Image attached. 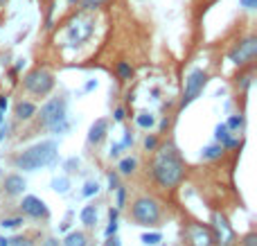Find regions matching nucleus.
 I'll list each match as a JSON object with an SVG mask.
<instances>
[{"mask_svg":"<svg viewBox=\"0 0 257 246\" xmlns=\"http://www.w3.org/2000/svg\"><path fill=\"white\" fill-rule=\"evenodd\" d=\"M183 161L178 156V152L169 145L163 147L154 163V179L160 188H176L183 179Z\"/></svg>","mask_w":257,"mask_h":246,"instance_id":"nucleus-1","label":"nucleus"},{"mask_svg":"<svg viewBox=\"0 0 257 246\" xmlns=\"http://www.w3.org/2000/svg\"><path fill=\"white\" fill-rule=\"evenodd\" d=\"M57 158V143L54 140H43L32 147H27L21 156L16 158V167L25 172H36L45 165H52Z\"/></svg>","mask_w":257,"mask_h":246,"instance_id":"nucleus-2","label":"nucleus"},{"mask_svg":"<svg viewBox=\"0 0 257 246\" xmlns=\"http://www.w3.org/2000/svg\"><path fill=\"white\" fill-rule=\"evenodd\" d=\"M41 125L50 127L59 134V131H66L68 125H66V102L59 97L50 99L41 106Z\"/></svg>","mask_w":257,"mask_h":246,"instance_id":"nucleus-3","label":"nucleus"},{"mask_svg":"<svg viewBox=\"0 0 257 246\" xmlns=\"http://www.w3.org/2000/svg\"><path fill=\"white\" fill-rule=\"evenodd\" d=\"M131 217L138 226H156L160 221V206L156 199L140 197L131 208Z\"/></svg>","mask_w":257,"mask_h":246,"instance_id":"nucleus-4","label":"nucleus"},{"mask_svg":"<svg viewBox=\"0 0 257 246\" xmlns=\"http://www.w3.org/2000/svg\"><path fill=\"white\" fill-rule=\"evenodd\" d=\"M23 86H25L32 95L43 97V95H48L50 90L54 88V77L50 75L45 68H36V70H32L30 75L23 79Z\"/></svg>","mask_w":257,"mask_h":246,"instance_id":"nucleus-5","label":"nucleus"},{"mask_svg":"<svg viewBox=\"0 0 257 246\" xmlns=\"http://www.w3.org/2000/svg\"><path fill=\"white\" fill-rule=\"evenodd\" d=\"M208 72L201 70V68H196V70H192L190 75H187L185 79V90H183V97H181V108H185L187 104L192 102V99H196L201 95V90L205 88V84H208Z\"/></svg>","mask_w":257,"mask_h":246,"instance_id":"nucleus-6","label":"nucleus"},{"mask_svg":"<svg viewBox=\"0 0 257 246\" xmlns=\"http://www.w3.org/2000/svg\"><path fill=\"white\" fill-rule=\"evenodd\" d=\"M212 228H214V242L219 246H235L237 235L232 230V226L228 224V219L223 215H214L212 217Z\"/></svg>","mask_w":257,"mask_h":246,"instance_id":"nucleus-7","label":"nucleus"},{"mask_svg":"<svg viewBox=\"0 0 257 246\" xmlns=\"http://www.w3.org/2000/svg\"><path fill=\"white\" fill-rule=\"evenodd\" d=\"M255 54H257V39L250 36V39H246L244 43H239V48H237L235 52H230V59L237 63V66H241V63L250 61Z\"/></svg>","mask_w":257,"mask_h":246,"instance_id":"nucleus-8","label":"nucleus"},{"mask_svg":"<svg viewBox=\"0 0 257 246\" xmlns=\"http://www.w3.org/2000/svg\"><path fill=\"white\" fill-rule=\"evenodd\" d=\"M21 210L25 212L27 217H34V219H41V217H48V208H45V203L41 201L39 197H25L21 203Z\"/></svg>","mask_w":257,"mask_h":246,"instance_id":"nucleus-9","label":"nucleus"},{"mask_svg":"<svg viewBox=\"0 0 257 246\" xmlns=\"http://www.w3.org/2000/svg\"><path fill=\"white\" fill-rule=\"evenodd\" d=\"M187 237H190L192 246H212L214 244L212 230L203 228V226H190V230H187Z\"/></svg>","mask_w":257,"mask_h":246,"instance_id":"nucleus-10","label":"nucleus"},{"mask_svg":"<svg viewBox=\"0 0 257 246\" xmlns=\"http://www.w3.org/2000/svg\"><path fill=\"white\" fill-rule=\"evenodd\" d=\"M106 131H108V122L104 120V117L95 120L93 127H90V131H88V143L90 145H99L104 138H106Z\"/></svg>","mask_w":257,"mask_h":246,"instance_id":"nucleus-11","label":"nucleus"},{"mask_svg":"<svg viewBox=\"0 0 257 246\" xmlns=\"http://www.w3.org/2000/svg\"><path fill=\"white\" fill-rule=\"evenodd\" d=\"M25 185L27 183L21 174H9L7 179H5V192H7L9 197H16V194H23Z\"/></svg>","mask_w":257,"mask_h":246,"instance_id":"nucleus-12","label":"nucleus"},{"mask_svg":"<svg viewBox=\"0 0 257 246\" xmlns=\"http://www.w3.org/2000/svg\"><path fill=\"white\" fill-rule=\"evenodd\" d=\"M214 136H217V140L221 143L223 149H232V147H237V145H239L235 138H230V134H228V127H226V125H219L217 129H214Z\"/></svg>","mask_w":257,"mask_h":246,"instance_id":"nucleus-13","label":"nucleus"},{"mask_svg":"<svg viewBox=\"0 0 257 246\" xmlns=\"http://www.w3.org/2000/svg\"><path fill=\"white\" fill-rule=\"evenodd\" d=\"M14 113H16L18 120H30V117L36 113V106L32 102H27V99H25V102L21 99V102L16 104V108H14Z\"/></svg>","mask_w":257,"mask_h":246,"instance_id":"nucleus-14","label":"nucleus"},{"mask_svg":"<svg viewBox=\"0 0 257 246\" xmlns=\"http://www.w3.org/2000/svg\"><path fill=\"white\" fill-rule=\"evenodd\" d=\"M81 224L84 226H95L97 224V208L95 206H86L81 210Z\"/></svg>","mask_w":257,"mask_h":246,"instance_id":"nucleus-15","label":"nucleus"},{"mask_svg":"<svg viewBox=\"0 0 257 246\" xmlns=\"http://www.w3.org/2000/svg\"><path fill=\"white\" fill-rule=\"evenodd\" d=\"M223 152H226V149H223L221 145H210V147H205L203 152H201V158H203V161H214V158H221Z\"/></svg>","mask_w":257,"mask_h":246,"instance_id":"nucleus-16","label":"nucleus"},{"mask_svg":"<svg viewBox=\"0 0 257 246\" xmlns=\"http://www.w3.org/2000/svg\"><path fill=\"white\" fill-rule=\"evenodd\" d=\"M86 235L84 233H77V230H72V233L66 235V239H63V246H86Z\"/></svg>","mask_w":257,"mask_h":246,"instance_id":"nucleus-17","label":"nucleus"},{"mask_svg":"<svg viewBox=\"0 0 257 246\" xmlns=\"http://www.w3.org/2000/svg\"><path fill=\"white\" fill-rule=\"evenodd\" d=\"M136 165H138L136 158L126 156V158H122V161H120L117 170H120V174H122V176H128V174H133V172H136Z\"/></svg>","mask_w":257,"mask_h":246,"instance_id":"nucleus-18","label":"nucleus"},{"mask_svg":"<svg viewBox=\"0 0 257 246\" xmlns=\"http://www.w3.org/2000/svg\"><path fill=\"white\" fill-rule=\"evenodd\" d=\"M136 122H138V127H142V129H151L154 122H156V117L151 115V113H140V115L136 117Z\"/></svg>","mask_w":257,"mask_h":246,"instance_id":"nucleus-19","label":"nucleus"},{"mask_svg":"<svg viewBox=\"0 0 257 246\" xmlns=\"http://www.w3.org/2000/svg\"><path fill=\"white\" fill-rule=\"evenodd\" d=\"M115 70H117V77H120V79H124V81H126V79H131V77H133V68L128 66L126 61H120V63H117Z\"/></svg>","mask_w":257,"mask_h":246,"instance_id":"nucleus-20","label":"nucleus"},{"mask_svg":"<svg viewBox=\"0 0 257 246\" xmlns=\"http://www.w3.org/2000/svg\"><path fill=\"white\" fill-rule=\"evenodd\" d=\"M160 239H163V235H160V233H145V235H142V242H145L147 246L158 244Z\"/></svg>","mask_w":257,"mask_h":246,"instance_id":"nucleus-21","label":"nucleus"},{"mask_svg":"<svg viewBox=\"0 0 257 246\" xmlns=\"http://www.w3.org/2000/svg\"><path fill=\"white\" fill-rule=\"evenodd\" d=\"M226 127H228V129H232V131L241 129V127H244V117H241V115H232L230 120L226 122Z\"/></svg>","mask_w":257,"mask_h":246,"instance_id":"nucleus-22","label":"nucleus"},{"mask_svg":"<svg viewBox=\"0 0 257 246\" xmlns=\"http://www.w3.org/2000/svg\"><path fill=\"white\" fill-rule=\"evenodd\" d=\"M97 192H99L97 181H88V183L84 185V197H93V194H97Z\"/></svg>","mask_w":257,"mask_h":246,"instance_id":"nucleus-23","label":"nucleus"},{"mask_svg":"<svg viewBox=\"0 0 257 246\" xmlns=\"http://www.w3.org/2000/svg\"><path fill=\"white\" fill-rule=\"evenodd\" d=\"M68 185H70L68 179H54L52 181V188L57 190V192H68Z\"/></svg>","mask_w":257,"mask_h":246,"instance_id":"nucleus-24","label":"nucleus"},{"mask_svg":"<svg viewBox=\"0 0 257 246\" xmlns=\"http://www.w3.org/2000/svg\"><path fill=\"white\" fill-rule=\"evenodd\" d=\"M23 224V217H12V219H3V228H18Z\"/></svg>","mask_w":257,"mask_h":246,"instance_id":"nucleus-25","label":"nucleus"},{"mask_svg":"<svg viewBox=\"0 0 257 246\" xmlns=\"http://www.w3.org/2000/svg\"><path fill=\"white\" fill-rule=\"evenodd\" d=\"M117 210H120V208H124V201H126V190L122 188V185H117Z\"/></svg>","mask_w":257,"mask_h":246,"instance_id":"nucleus-26","label":"nucleus"},{"mask_svg":"<svg viewBox=\"0 0 257 246\" xmlns=\"http://www.w3.org/2000/svg\"><path fill=\"white\" fill-rule=\"evenodd\" d=\"M9 246H32V244L25 237H14V239H9Z\"/></svg>","mask_w":257,"mask_h":246,"instance_id":"nucleus-27","label":"nucleus"},{"mask_svg":"<svg viewBox=\"0 0 257 246\" xmlns=\"http://www.w3.org/2000/svg\"><path fill=\"white\" fill-rule=\"evenodd\" d=\"M244 246H257V235L255 233H248L244 237Z\"/></svg>","mask_w":257,"mask_h":246,"instance_id":"nucleus-28","label":"nucleus"},{"mask_svg":"<svg viewBox=\"0 0 257 246\" xmlns=\"http://www.w3.org/2000/svg\"><path fill=\"white\" fill-rule=\"evenodd\" d=\"M145 147H147V149H156V147H158V140H156L154 136H149V138L145 140Z\"/></svg>","mask_w":257,"mask_h":246,"instance_id":"nucleus-29","label":"nucleus"},{"mask_svg":"<svg viewBox=\"0 0 257 246\" xmlns=\"http://www.w3.org/2000/svg\"><path fill=\"white\" fill-rule=\"evenodd\" d=\"M108 185H111V190H115L117 185H120V181H117V174H108Z\"/></svg>","mask_w":257,"mask_h":246,"instance_id":"nucleus-30","label":"nucleus"},{"mask_svg":"<svg viewBox=\"0 0 257 246\" xmlns=\"http://www.w3.org/2000/svg\"><path fill=\"white\" fill-rule=\"evenodd\" d=\"M115 233H117V221H111L106 228V237H111V235H115Z\"/></svg>","mask_w":257,"mask_h":246,"instance_id":"nucleus-31","label":"nucleus"},{"mask_svg":"<svg viewBox=\"0 0 257 246\" xmlns=\"http://www.w3.org/2000/svg\"><path fill=\"white\" fill-rule=\"evenodd\" d=\"M239 3H241L244 9H255L257 7V0H239Z\"/></svg>","mask_w":257,"mask_h":246,"instance_id":"nucleus-32","label":"nucleus"},{"mask_svg":"<svg viewBox=\"0 0 257 246\" xmlns=\"http://www.w3.org/2000/svg\"><path fill=\"white\" fill-rule=\"evenodd\" d=\"M102 3H104V0H84V5H86V7H88V9L99 7V5H102Z\"/></svg>","mask_w":257,"mask_h":246,"instance_id":"nucleus-33","label":"nucleus"},{"mask_svg":"<svg viewBox=\"0 0 257 246\" xmlns=\"http://www.w3.org/2000/svg\"><path fill=\"white\" fill-rule=\"evenodd\" d=\"M113 117H115V122H122L124 120V108H115V115Z\"/></svg>","mask_w":257,"mask_h":246,"instance_id":"nucleus-34","label":"nucleus"},{"mask_svg":"<svg viewBox=\"0 0 257 246\" xmlns=\"http://www.w3.org/2000/svg\"><path fill=\"white\" fill-rule=\"evenodd\" d=\"M250 79H253V77H250V75H246V77H241V88H248V86H250Z\"/></svg>","mask_w":257,"mask_h":246,"instance_id":"nucleus-35","label":"nucleus"},{"mask_svg":"<svg viewBox=\"0 0 257 246\" xmlns=\"http://www.w3.org/2000/svg\"><path fill=\"white\" fill-rule=\"evenodd\" d=\"M41 246H59V239H54V237H48V239H45V242L41 244Z\"/></svg>","mask_w":257,"mask_h":246,"instance_id":"nucleus-36","label":"nucleus"},{"mask_svg":"<svg viewBox=\"0 0 257 246\" xmlns=\"http://www.w3.org/2000/svg\"><path fill=\"white\" fill-rule=\"evenodd\" d=\"M106 246H120V239H117L115 235H111V237H108V242H106Z\"/></svg>","mask_w":257,"mask_h":246,"instance_id":"nucleus-37","label":"nucleus"},{"mask_svg":"<svg viewBox=\"0 0 257 246\" xmlns=\"http://www.w3.org/2000/svg\"><path fill=\"white\" fill-rule=\"evenodd\" d=\"M7 97H0V111H7Z\"/></svg>","mask_w":257,"mask_h":246,"instance_id":"nucleus-38","label":"nucleus"},{"mask_svg":"<svg viewBox=\"0 0 257 246\" xmlns=\"http://www.w3.org/2000/svg\"><path fill=\"white\" fill-rule=\"evenodd\" d=\"M108 219H111V221H117V208H115V210L108 212Z\"/></svg>","mask_w":257,"mask_h":246,"instance_id":"nucleus-39","label":"nucleus"},{"mask_svg":"<svg viewBox=\"0 0 257 246\" xmlns=\"http://www.w3.org/2000/svg\"><path fill=\"white\" fill-rule=\"evenodd\" d=\"M95 86H97V84H95V81H88V84H86V90H93Z\"/></svg>","mask_w":257,"mask_h":246,"instance_id":"nucleus-40","label":"nucleus"},{"mask_svg":"<svg viewBox=\"0 0 257 246\" xmlns=\"http://www.w3.org/2000/svg\"><path fill=\"white\" fill-rule=\"evenodd\" d=\"M0 246H9V239L7 237H0Z\"/></svg>","mask_w":257,"mask_h":246,"instance_id":"nucleus-41","label":"nucleus"},{"mask_svg":"<svg viewBox=\"0 0 257 246\" xmlns=\"http://www.w3.org/2000/svg\"><path fill=\"white\" fill-rule=\"evenodd\" d=\"M5 136H7V127H3V131H0V140H3Z\"/></svg>","mask_w":257,"mask_h":246,"instance_id":"nucleus-42","label":"nucleus"},{"mask_svg":"<svg viewBox=\"0 0 257 246\" xmlns=\"http://www.w3.org/2000/svg\"><path fill=\"white\" fill-rule=\"evenodd\" d=\"M68 3H70V5H75V3H79V0H68Z\"/></svg>","mask_w":257,"mask_h":246,"instance_id":"nucleus-43","label":"nucleus"},{"mask_svg":"<svg viewBox=\"0 0 257 246\" xmlns=\"http://www.w3.org/2000/svg\"><path fill=\"white\" fill-rule=\"evenodd\" d=\"M0 125H3V111H0Z\"/></svg>","mask_w":257,"mask_h":246,"instance_id":"nucleus-44","label":"nucleus"},{"mask_svg":"<svg viewBox=\"0 0 257 246\" xmlns=\"http://www.w3.org/2000/svg\"><path fill=\"white\" fill-rule=\"evenodd\" d=\"M3 3H7V0H0V5H3Z\"/></svg>","mask_w":257,"mask_h":246,"instance_id":"nucleus-45","label":"nucleus"}]
</instances>
